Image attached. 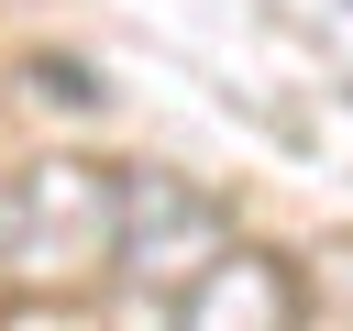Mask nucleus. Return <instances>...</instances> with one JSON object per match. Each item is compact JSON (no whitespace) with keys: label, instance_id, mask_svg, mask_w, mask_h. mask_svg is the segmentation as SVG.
Instances as JSON below:
<instances>
[{"label":"nucleus","instance_id":"nucleus-1","mask_svg":"<svg viewBox=\"0 0 353 331\" xmlns=\"http://www.w3.org/2000/svg\"><path fill=\"white\" fill-rule=\"evenodd\" d=\"M121 221H132V177L99 154H33L0 177V276L22 298H77L99 276H121Z\"/></svg>","mask_w":353,"mask_h":331},{"label":"nucleus","instance_id":"nucleus-3","mask_svg":"<svg viewBox=\"0 0 353 331\" xmlns=\"http://www.w3.org/2000/svg\"><path fill=\"white\" fill-rule=\"evenodd\" d=\"M165 320H199V331H232V320H243V331H276V320H309V276H298L287 254H265V243L232 232V243L165 298Z\"/></svg>","mask_w":353,"mask_h":331},{"label":"nucleus","instance_id":"nucleus-2","mask_svg":"<svg viewBox=\"0 0 353 331\" xmlns=\"http://www.w3.org/2000/svg\"><path fill=\"white\" fill-rule=\"evenodd\" d=\"M221 243H232V210H221V199H199L188 177H154V166L132 177V221H121V287H143V298L165 309V298H176V287H188V276L221 254Z\"/></svg>","mask_w":353,"mask_h":331}]
</instances>
